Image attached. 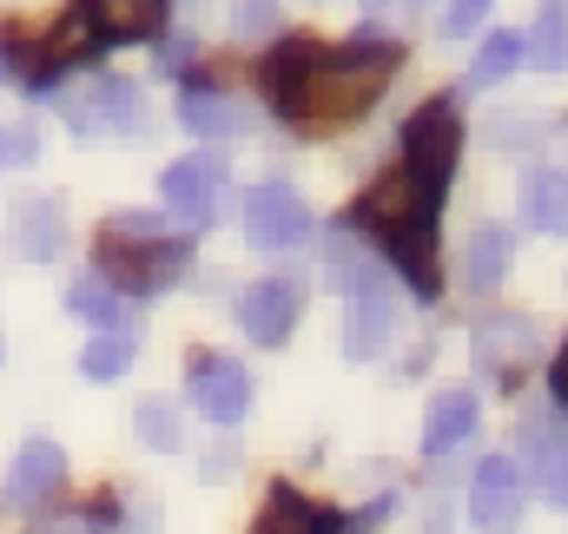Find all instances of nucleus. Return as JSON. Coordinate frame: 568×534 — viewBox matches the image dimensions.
Listing matches in <instances>:
<instances>
[{"instance_id": "f257e3e1", "label": "nucleus", "mask_w": 568, "mask_h": 534, "mask_svg": "<svg viewBox=\"0 0 568 534\" xmlns=\"http://www.w3.org/2000/svg\"><path fill=\"white\" fill-rule=\"evenodd\" d=\"M397 60H404L397 40H384V33H371V27L351 33L337 53L317 47L304 86H297V100H291V120H304V126H351V120H364L371 100L390 86Z\"/></svg>"}, {"instance_id": "f03ea898", "label": "nucleus", "mask_w": 568, "mask_h": 534, "mask_svg": "<svg viewBox=\"0 0 568 534\" xmlns=\"http://www.w3.org/2000/svg\"><path fill=\"white\" fill-rule=\"evenodd\" d=\"M357 225L377 232V245L390 251V265L404 270V284L429 297L436 290V192H424L410 172L397 178H377L364 198H357Z\"/></svg>"}, {"instance_id": "7ed1b4c3", "label": "nucleus", "mask_w": 568, "mask_h": 534, "mask_svg": "<svg viewBox=\"0 0 568 534\" xmlns=\"http://www.w3.org/2000/svg\"><path fill=\"white\" fill-rule=\"evenodd\" d=\"M100 265H106V284L120 297L126 290L133 297H152V290H165V284H179L192 270V251H185V238H165L152 212H120V218H106Z\"/></svg>"}, {"instance_id": "20e7f679", "label": "nucleus", "mask_w": 568, "mask_h": 534, "mask_svg": "<svg viewBox=\"0 0 568 534\" xmlns=\"http://www.w3.org/2000/svg\"><path fill=\"white\" fill-rule=\"evenodd\" d=\"M456 152H463V120H456V106L429 100V106H417V113L404 120V172H410L424 192H443V185H449Z\"/></svg>"}, {"instance_id": "39448f33", "label": "nucleus", "mask_w": 568, "mask_h": 534, "mask_svg": "<svg viewBox=\"0 0 568 534\" xmlns=\"http://www.w3.org/2000/svg\"><path fill=\"white\" fill-rule=\"evenodd\" d=\"M245 232H252L258 251H291V245L311 238V212H304V198L291 185H258L245 198Z\"/></svg>"}, {"instance_id": "423d86ee", "label": "nucleus", "mask_w": 568, "mask_h": 534, "mask_svg": "<svg viewBox=\"0 0 568 534\" xmlns=\"http://www.w3.org/2000/svg\"><path fill=\"white\" fill-rule=\"evenodd\" d=\"M219 185H225V158H219V152H192V158L165 165V178H159L165 205L185 212V225H205V218L219 212Z\"/></svg>"}, {"instance_id": "0eeeda50", "label": "nucleus", "mask_w": 568, "mask_h": 534, "mask_svg": "<svg viewBox=\"0 0 568 534\" xmlns=\"http://www.w3.org/2000/svg\"><path fill=\"white\" fill-rule=\"evenodd\" d=\"M469 522L489 534H509L523 522V469L516 462H483L469 489Z\"/></svg>"}, {"instance_id": "6e6552de", "label": "nucleus", "mask_w": 568, "mask_h": 534, "mask_svg": "<svg viewBox=\"0 0 568 534\" xmlns=\"http://www.w3.org/2000/svg\"><path fill=\"white\" fill-rule=\"evenodd\" d=\"M67 126L73 133H126V126H140V93L120 80H93L87 93L67 100Z\"/></svg>"}, {"instance_id": "1a4fd4ad", "label": "nucleus", "mask_w": 568, "mask_h": 534, "mask_svg": "<svg viewBox=\"0 0 568 534\" xmlns=\"http://www.w3.org/2000/svg\"><path fill=\"white\" fill-rule=\"evenodd\" d=\"M87 27L100 33V47H126V40H152L165 27V0H80Z\"/></svg>"}, {"instance_id": "9d476101", "label": "nucleus", "mask_w": 568, "mask_h": 534, "mask_svg": "<svg viewBox=\"0 0 568 534\" xmlns=\"http://www.w3.org/2000/svg\"><path fill=\"white\" fill-rule=\"evenodd\" d=\"M192 409L205 415V422H239L245 409H252V377L239 370V363H199V377H192Z\"/></svg>"}, {"instance_id": "9b49d317", "label": "nucleus", "mask_w": 568, "mask_h": 534, "mask_svg": "<svg viewBox=\"0 0 568 534\" xmlns=\"http://www.w3.org/2000/svg\"><path fill=\"white\" fill-rule=\"evenodd\" d=\"M239 324H245L252 343L278 350L284 337H291V324H297V290L291 284H252L245 304H239Z\"/></svg>"}, {"instance_id": "f8f14e48", "label": "nucleus", "mask_w": 568, "mask_h": 534, "mask_svg": "<svg viewBox=\"0 0 568 534\" xmlns=\"http://www.w3.org/2000/svg\"><path fill=\"white\" fill-rule=\"evenodd\" d=\"M397 337V304H390V284H377V290H364V297H351V324H344V350L357 357V363H371L384 343Z\"/></svg>"}, {"instance_id": "ddd939ff", "label": "nucleus", "mask_w": 568, "mask_h": 534, "mask_svg": "<svg viewBox=\"0 0 568 534\" xmlns=\"http://www.w3.org/2000/svg\"><path fill=\"white\" fill-rule=\"evenodd\" d=\"M179 126L199 138H239L252 126V113L219 86H192V93H179Z\"/></svg>"}, {"instance_id": "4468645a", "label": "nucleus", "mask_w": 568, "mask_h": 534, "mask_svg": "<svg viewBox=\"0 0 568 534\" xmlns=\"http://www.w3.org/2000/svg\"><path fill=\"white\" fill-rule=\"evenodd\" d=\"M60 475H67V455H60L47 435H33V442H20V455H13V469H7V495H13V502H47V495L60 489Z\"/></svg>"}, {"instance_id": "2eb2a0df", "label": "nucleus", "mask_w": 568, "mask_h": 534, "mask_svg": "<svg viewBox=\"0 0 568 534\" xmlns=\"http://www.w3.org/2000/svg\"><path fill=\"white\" fill-rule=\"evenodd\" d=\"M476 357L496 370H516V363H529V357H542V337H536V324L529 317H483L476 324Z\"/></svg>"}, {"instance_id": "dca6fc26", "label": "nucleus", "mask_w": 568, "mask_h": 534, "mask_svg": "<svg viewBox=\"0 0 568 534\" xmlns=\"http://www.w3.org/2000/svg\"><path fill=\"white\" fill-rule=\"evenodd\" d=\"M7 232H13V251L20 258H33V265H47L53 251H60V205L53 198H20L13 205V218H7Z\"/></svg>"}, {"instance_id": "f3484780", "label": "nucleus", "mask_w": 568, "mask_h": 534, "mask_svg": "<svg viewBox=\"0 0 568 534\" xmlns=\"http://www.w3.org/2000/svg\"><path fill=\"white\" fill-rule=\"evenodd\" d=\"M509 251H516V245H509L503 225H476L469 245H463V284H469L476 297H489V290L509 277Z\"/></svg>"}, {"instance_id": "a211bd4d", "label": "nucleus", "mask_w": 568, "mask_h": 534, "mask_svg": "<svg viewBox=\"0 0 568 534\" xmlns=\"http://www.w3.org/2000/svg\"><path fill=\"white\" fill-rule=\"evenodd\" d=\"M523 218L542 238H568V172H529L523 178Z\"/></svg>"}, {"instance_id": "6ab92c4d", "label": "nucleus", "mask_w": 568, "mask_h": 534, "mask_svg": "<svg viewBox=\"0 0 568 534\" xmlns=\"http://www.w3.org/2000/svg\"><path fill=\"white\" fill-rule=\"evenodd\" d=\"M252 534H337V515L317 509V502H304L297 489H272V495H265V515H258Z\"/></svg>"}, {"instance_id": "aec40b11", "label": "nucleus", "mask_w": 568, "mask_h": 534, "mask_svg": "<svg viewBox=\"0 0 568 534\" xmlns=\"http://www.w3.org/2000/svg\"><path fill=\"white\" fill-rule=\"evenodd\" d=\"M469 429H476V397L469 390H443L424 415V455H449Z\"/></svg>"}, {"instance_id": "412c9836", "label": "nucleus", "mask_w": 568, "mask_h": 534, "mask_svg": "<svg viewBox=\"0 0 568 534\" xmlns=\"http://www.w3.org/2000/svg\"><path fill=\"white\" fill-rule=\"evenodd\" d=\"M311 60H317V40H304V33H284V47L265 60V93H272V106H278V113H291V100H297V86H304Z\"/></svg>"}, {"instance_id": "4be33fe9", "label": "nucleus", "mask_w": 568, "mask_h": 534, "mask_svg": "<svg viewBox=\"0 0 568 534\" xmlns=\"http://www.w3.org/2000/svg\"><path fill=\"white\" fill-rule=\"evenodd\" d=\"M331 284L337 290H351V297H364V290H377V284H390V270H384V258L377 251H364L357 238H331Z\"/></svg>"}, {"instance_id": "5701e85b", "label": "nucleus", "mask_w": 568, "mask_h": 534, "mask_svg": "<svg viewBox=\"0 0 568 534\" xmlns=\"http://www.w3.org/2000/svg\"><path fill=\"white\" fill-rule=\"evenodd\" d=\"M529 462H536V469H529V475H536V495L556 502V509H568V442L556 429H549V435L529 429Z\"/></svg>"}, {"instance_id": "b1692460", "label": "nucleus", "mask_w": 568, "mask_h": 534, "mask_svg": "<svg viewBox=\"0 0 568 534\" xmlns=\"http://www.w3.org/2000/svg\"><path fill=\"white\" fill-rule=\"evenodd\" d=\"M523 60H536L542 73H562L568 66V13L562 7H542V20L523 33Z\"/></svg>"}, {"instance_id": "393cba45", "label": "nucleus", "mask_w": 568, "mask_h": 534, "mask_svg": "<svg viewBox=\"0 0 568 534\" xmlns=\"http://www.w3.org/2000/svg\"><path fill=\"white\" fill-rule=\"evenodd\" d=\"M120 304H126V297H120L106 277H80V284H67V310L87 317V324H100V330L120 324Z\"/></svg>"}, {"instance_id": "a878e982", "label": "nucleus", "mask_w": 568, "mask_h": 534, "mask_svg": "<svg viewBox=\"0 0 568 534\" xmlns=\"http://www.w3.org/2000/svg\"><path fill=\"white\" fill-rule=\"evenodd\" d=\"M516 66H523V33H489L483 53H476V66H469V86H496Z\"/></svg>"}, {"instance_id": "bb28decb", "label": "nucleus", "mask_w": 568, "mask_h": 534, "mask_svg": "<svg viewBox=\"0 0 568 534\" xmlns=\"http://www.w3.org/2000/svg\"><path fill=\"white\" fill-rule=\"evenodd\" d=\"M126 363H133V337H120V330H100V337L87 343V357H80V370H87L93 383L126 377Z\"/></svg>"}, {"instance_id": "cd10ccee", "label": "nucleus", "mask_w": 568, "mask_h": 534, "mask_svg": "<svg viewBox=\"0 0 568 534\" xmlns=\"http://www.w3.org/2000/svg\"><path fill=\"white\" fill-rule=\"evenodd\" d=\"M133 422H140V442H145V449H165V455H172V449L185 442V429H179V409H172L165 397H145Z\"/></svg>"}, {"instance_id": "c85d7f7f", "label": "nucleus", "mask_w": 568, "mask_h": 534, "mask_svg": "<svg viewBox=\"0 0 568 534\" xmlns=\"http://www.w3.org/2000/svg\"><path fill=\"white\" fill-rule=\"evenodd\" d=\"M232 27H239L245 40H272V33H278V0H239V7H232Z\"/></svg>"}, {"instance_id": "c756f323", "label": "nucleus", "mask_w": 568, "mask_h": 534, "mask_svg": "<svg viewBox=\"0 0 568 534\" xmlns=\"http://www.w3.org/2000/svg\"><path fill=\"white\" fill-rule=\"evenodd\" d=\"M489 7H496V0H449V13H443V40H469V33L489 20Z\"/></svg>"}, {"instance_id": "7c9ffc66", "label": "nucleus", "mask_w": 568, "mask_h": 534, "mask_svg": "<svg viewBox=\"0 0 568 534\" xmlns=\"http://www.w3.org/2000/svg\"><path fill=\"white\" fill-rule=\"evenodd\" d=\"M159 60H165V66H179V60H192V40H185V33H179V40H165V47H159Z\"/></svg>"}, {"instance_id": "2f4dec72", "label": "nucleus", "mask_w": 568, "mask_h": 534, "mask_svg": "<svg viewBox=\"0 0 568 534\" xmlns=\"http://www.w3.org/2000/svg\"><path fill=\"white\" fill-rule=\"evenodd\" d=\"M556 397H562V409H568V343H562V357H556Z\"/></svg>"}, {"instance_id": "473e14b6", "label": "nucleus", "mask_w": 568, "mask_h": 534, "mask_svg": "<svg viewBox=\"0 0 568 534\" xmlns=\"http://www.w3.org/2000/svg\"><path fill=\"white\" fill-rule=\"evenodd\" d=\"M0 158H7V133H0Z\"/></svg>"}, {"instance_id": "72a5a7b5", "label": "nucleus", "mask_w": 568, "mask_h": 534, "mask_svg": "<svg viewBox=\"0 0 568 534\" xmlns=\"http://www.w3.org/2000/svg\"><path fill=\"white\" fill-rule=\"evenodd\" d=\"M0 73H7V53H0Z\"/></svg>"}]
</instances>
